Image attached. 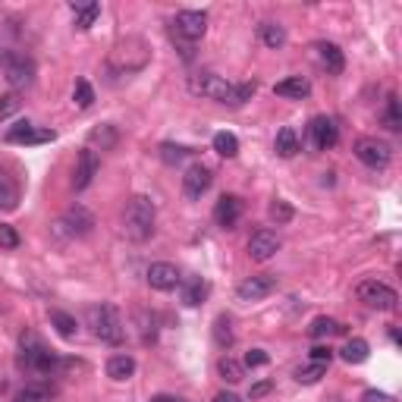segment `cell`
I'll return each instance as SVG.
<instances>
[{
	"label": "cell",
	"mask_w": 402,
	"mask_h": 402,
	"mask_svg": "<svg viewBox=\"0 0 402 402\" xmlns=\"http://www.w3.org/2000/svg\"><path fill=\"white\" fill-rule=\"evenodd\" d=\"M19 368H26L38 377H57L63 371V358L54 349H47L35 330H26L19 336Z\"/></svg>",
	"instance_id": "cell-2"
},
{
	"label": "cell",
	"mask_w": 402,
	"mask_h": 402,
	"mask_svg": "<svg viewBox=\"0 0 402 402\" xmlns=\"http://www.w3.org/2000/svg\"><path fill=\"white\" fill-rule=\"evenodd\" d=\"M214 402H242V399L236 396V393H230V390H220L217 396H214Z\"/></svg>",
	"instance_id": "cell-46"
},
{
	"label": "cell",
	"mask_w": 402,
	"mask_h": 402,
	"mask_svg": "<svg viewBox=\"0 0 402 402\" xmlns=\"http://www.w3.org/2000/svg\"><path fill=\"white\" fill-rule=\"evenodd\" d=\"M217 374L223 377L226 383H239L242 377H246V365H242V361H236V358H230V356H223L217 361Z\"/></svg>",
	"instance_id": "cell-27"
},
{
	"label": "cell",
	"mask_w": 402,
	"mask_h": 402,
	"mask_svg": "<svg viewBox=\"0 0 402 402\" xmlns=\"http://www.w3.org/2000/svg\"><path fill=\"white\" fill-rule=\"evenodd\" d=\"M258 38H261L264 47L277 51V47L286 44V29H283L280 22H261V26H258Z\"/></svg>",
	"instance_id": "cell-23"
},
{
	"label": "cell",
	"mask_w": 402,
	"mask_h": 402,
	"mask_svg": "<svg viewBox=\"0 0 402 402\" xmlns=\"http://www.w3.org/2000/svg\"><path fill=\"white\" fill-rule=\"evenodd\" d=\"M0 248H6V251L19 248V233L10 223H0Z\"/></svg>",
	"instance_id": "cell-38"
},
{
	"label": "cell",
	"mask_w": 402,
	"mask_h": 402,
	"mask_svg": "<svg viewBox=\"0 0 402 402\" xmlns=\"http://www.w3.org/2000/svg\"><path fill=\"white\" fill-rule=\"evenodd\" d=\"M271 293H277V277L273 273H251L236 286V296L239 302H261Z\"/></svg>",
	"instance_id": "cell-9"
},
{
	"label": "cell",
	"mask_w": 402,
	"mask_h": 402,
	"mask_svg": "<svg viewBox=\"0 0 402 402\" xmlns=\"http://www.w3.org/2000/svg\"><path fill=\"white\" fill-rule=\"evenodd\" d=\"M267 214H271V220H273L277 226H283V223H289V220H293V208H289V204L283 201V199H277V201L271 204V208H267Z\"/></svg>",
	"instance_id": "cell-36"
},
{
	"label": "cell",
	"mask_w": 402,
	"mask_h": 402,
	"mask_svg": "<svg viewBox=\"0 0 402 402\" xmlns=\"http://www.w3.org/2000/svg\"><path fill=\"white\" fill-rule=\"evenodd\" d=\"M4 79L10 82V89H29L31 82H35V63L29 57H22V54H16V57L4 66Z\"/></svg>",
	"instance_id": "cell-11"
},
{
	"label": "cell",
	"mask_w": 402,
	"mask_h": 402,
	"mask_svg": "<svg viewBox=\"0 0 402 402\" xmlns=\"http://www.w3.org/2000/svg\"><path fill=\"white\" fill-rule=\"evenodd\" d=\"M16 110H19V94H16V91L4 94V98H0V120H6V116H13Z\"/></svg>",
	"instance_id": "cell-39"
},
{
	"label": "cell",
	"mask_w": 402,
	"mask_h": 402,
	"mask_svg": "<svg viewBox=\"0 0 402 402\" xmlns=\"http://www.w3.org/2000/svg\"><path fill=\"white\" fill-rule=\"evenodd\" d=\"M173 31H176L183 41L195 44L204 38V31H208V13L201 10H179L176 19H173Z\"/></svg>",
	"instance_id": "cell-8"
},
{
	"label": "cell",
	"mask_w": 402,
	"mask_h": 402,
	"mask_svg": "<svg viewBox=\"0 0 402 402\" xmlns=\"http://www.w3.org/2000/svg\"><path fill=\"white\" fill-rule=\"evenodd\" d=\"M361 402H396L390 393H381V390H365L361 393Z\"/></svg>",
	"instance_id": "cell-44"
},
{
	"label": "cell",
	"mask_w": 402,
	"mask_h": 402,
	"mask_svg": "<svg viewBox=\"0 0 402 402\" xmlns=\"http://www.w3.org/2000/svg\"><path fill=\"white\" fill-rule=\"evenodd\" d=\"M273 148H277L280 157H296L298 151H302V145H298V136L293 126H283V129L277 132V141H273Z\"/></svg>",
	"instance_id": "cell-25"
},
{
	"label": "cell",
	"mask_w": 402,
	"mask_h": 402,
	"mask_svg": "<svg viewBox=\"0 0 402 402\" xmlns=\"http://www.w3.org/2000/svg\"><path fill=\"white\" fill-rule=\"evenodd\" d=\"M19 208V186L6 170H0V211H16Z\"/></svg>",
	"instance_id": "cell-21"
},
{
	"label": "cell",
	"mask_w": 402,
	"mask_h": 402,
	"mask_svg": "<svg viewBox=\"0 0 402 402\" xmlns=\"http://www.w3.org/2000/svg\"><path fill=\"white\" fill-rule=\"evenodd\" d=\"M13 402H54V390L44 387V383H31V387L16 393Z\"/></svg>",
	"instance_id": "cell-28"
},
{
	"label": "cell",
	"mask_w": 402,
	"mask_h": 402,
	"mask_svg": "<svg viewBox=\"0 0 402 402\" xmlns=\"http://www.w3.org/2000/svg\"><path fill=\"white\" fill-rule=\"evenodd\" d=\"M214 151L220 157H236L239 154V139H236L233 132H217L214 136Z\"/></svg>",
	"instance_id": "cell-33"
},
{
	"label": "cell",
	"mask_w": 402,
	"mask_h": 402,
	"mask_svg": "<svg viewBox=\"0 0 402 402\" xmlns=\"http://www.w3.org/2000/svg\"><path fill=\"white\" fill-rule=\"evenodd\" d=\"M314 51H318V60L327 66V73L340 76L343 69H346V57H343V51H340L336 44H330V41H318V44H314Z\"/></svg>",
	"instance_id": "cell-19"
},
{
	"label": "cell",
	"mask_w": 402,
	"mask_h": 402,
	"mask_svg": "<svg viewBox=\"0 0 402 402\" xmlns=\"http://www.w3.org/2000/svg\"><path fill=\"white\" fill-rule=\"evenodd\" d=\"M154 223H157V208L148 195H136L129 199L123 211V233L129 242H148L154 236Z\"/></svg>",
	"instance_id": "cell-4"
},
{
	"label": "cell",
	"mask_w": 402,
	"mask_h": 402,
	"mask_svg": "<svg viewBox=\"0 0 402 402\" xmlns=\"http://www.w3.org/2000/svg\"><path fill=\"white\" fill-rule=\"evenodd\" d=\"M383 126H387L390 132L402 129V110H399V98H396V94H390V98H387V107H383Z\"/></svg>",
	"instance_id": "cell-32"
},
{
	"label": "cell",
	"mask_w": 402,
	"mask_h": 402,
	"mask_svg": "<svg viewBox=\"0 0 402 402\" xmlns=\"http://www.w3.org/2000/svg\"><path fill=\"white\" fill-rule=\"evenodd\" d=\"M120 145V132H116V126H94V129L89 132V148L94 151V148H101V151H114V148Z\"/></svg>",
	"instance_id": "cell-18"
},
{
	"label": "cell",
	"mask_w": 402,
	"mask_h": 402,
	"mask_svg": "<svg viewBox=\"0 0 402 402\" xmlns=\"http://www.w3.org/2000/svg\"><path fill=\"white\" fill-rule=\"evenodd\" d=\"M145 277H148V286L157 289V293H170V289H176L179 283H183L176 264H167V261H154L151 267H148Z\"/></svg>",
	"instance_id": "cell-12"
},
{
	"label": "cell",
	"mask_w": 402,
	"mask_h": 402,
	"mask_svg": "<svg viewBox=\"0 0 402 402\" xmlns=\"http://www.w3.org/2000/svg\"><path fill=\"white\" fill-rule=\"evenodd\" d=\"M330 358H333V349H330V346H314L311 349V361H318V365H330Z\"/></svg>",
	"instance_id": "cell-43"
},
{
	"label": "cell",
	"mask_w": 402,
	"mask_h": 402,
	"mask_svg": "<svg viewBox=\"0 0 402 402\" xmlns=\"http://www.w3.org/2000/svg\"><path fill=\"white\" fill-rule=\"evenodd\" d=\"M189 91L195 98H208V101H217V104H226V107H242L255 94V82L233 85L217 73H195V76H189Z\"/></svg>",
	"instance_id": "cell-1"
},
{
	"label": "cell",
	"mask_w": 402,
	"mask_h": 402,
	"mask_svg": "<svg viewBox=\"0 0 402 402\" xmlns=\"http://www.w3.org/2000/svg\"><path fill=\"white\" fill-rule=\"evenodd\" d=\"M73 101H76V107H82V110H89L94 104V89L89 85V79H79V82H76Z\"/></svg>",
	"instance_id": "cell-34"
},
{
	"label": "cell",
	"mask_w": 402,
	"mask_h": 402,
	"mask_svg": "<svg viewBox=\"0 0 402 402\" xmlns=\"http://www.w3.org/2000/svg\"><path fill=\"white\" fill-rule=\"evenodd\" d=\"M136 374V358L120 352V356H110L107 358V377L110 381H129Z\"/></svg>",
	"instance_id": "cell-20"
},
{
	"label": "cell",
	"mask_w": 402,
	"mask_h": 402,
	"mask_svg": "<svg viewBox=\"0 0 402 402\" xmlns=\"http://www.w3.org/2000/svg\"><path fill=\"white\" fill-rule=\"evenodd\" d=\"M239 217H242V199H236V195H220V201H217V208H214L217 226L233 230V226L239 223Z\"/></svg>",
	"instance_id": "cell-16"
},
{
	"label": "cell",
	"mask_w": 402,
	"mask_h": 402,
	"mask_svg": "<svg viewBox=\"0 0 402 402\" xmlns=\"http://www.w3.org/2000/svg\"><path fill=\"white\" fill-rule=\"evenodd\" d=\"M94 230V214L85 204H69L54 223V236L57 239H85Z\"/></svg>",
	"instance_id": "cell-5"
},
{
	"label": "cell",
	"mask_w": 402,
	"mask_h": 402,
	"mask_svg": "<svg viewBox=\"0 0 402 402\" xmlns=\"http://www.w3.org/2000/svg\"><path fill=\"white\" fill-rule=\"evenodd\" d=\"M308 139L318 151H330L340 141V126H336V120H330V116H314L308 123Z\"/></svg>",
	"instance_id": "cell-10"
},
{
	"label": "cell",
	"mask_w": 402,
	"mask_h": 402,
	"mask_svg": "<svg viewBox=\"0 0 402 402\" xmlns=\"http://www.w3.org/2000/svg\"><path fill=\"white\" fill-rule=\"evenodd\" d=\"M151 402H186V399H176V396H154Z\"/></svg>",
	"instance_id": "cell-47"
},
{
	"label": "cell",
	"mask_w": 402,
	"mask_h": 402,
	"mask_svg": "<svg viewBox=\"0 0 402 402\" xmlns=\"http://www.w3.org/2000/svg\"><path fill=\"white\" fill-rule=\"evenodd\" d=\"M340 356H343L346 365H361V361H368V356H371V346L361 340V336H352V340H346Z\"/></svg>",
	"instance_id": "cell-22"
},
{
	"label": "cell",
	"mask_w": 402,
	"mask_h": 402,
	"mask_svg": "<svg viewBox=\"0 0 402 402\" xmlns=\"http://www.w3.org/2000/svg\"><path fill=\"white\" fill-rule=\"evenodd\" d=\"M51 324L54 327H57V333L63 336V340H73V336H76V318H73V314H66V311H57V308H54L51 311Z\"/></svg>",
	"instance_id": "cell-30"
},
{
	"label": "cell",
	"mask_w": 402,
	"mask_h": 402,
	"mask_svg": "<svg viewBox=\"0 0 402 402\" xmlns=\"http://www.w3.org/2000/svg\"><path fill=\"white\" fill-rule=\"evenodd\" d=\"M352 151H356L358 161L371 170H383V167H390V161H393V148L383 139H374V136L358 139Z\"/></svg>",
	"instance_id": "cell-7"
},
{
	"label": "cell",
	"mask_w": 402,
	"mask_h": 402,
	"mask_svg": "<svg viewBox=\"0 0 402 402\" xmlns=\"http://www.w3.org/2000/svg\"><path fill=\"white\" fill-rule=\"evenodd\" d=\"M271 390H273V383H271V381H258L255 387L248 390V396H251V399H261V396H267Z\"/></svg>",
	"instance_id": "cell-45"
},
{
	"label": "cell",
	"mask_w": 402,
	"mask_h": 402,
	"mask_svg": "<svg viewBox=\"0 0 402 402\" xmlns=\"http://www.w3.org/2000/svg\"><path fill=\"white\" fill-rule=\"evenodd\" d=\"M57 132L54 129H31V136L26 139V145H44V141H54Z\"/></svg>",
	"instance_id": "cell-42"
},
{
	"label": "cell",
	"mask_w": 402,
	"mask_h": 402,
	"mask_svg": "<svg viewBox=\"0 0 402 402\" xmlns=\"http://www.w3.org/2000/svg\"><path fill=\"white\" fill-rule=\"evenodd\" d=\"M277 251H280V236L271 233V230H258V233L248 239V255H251V261H271Z\"/></svg>",
	"instance_id": "cell-15"
},
{
	"label": "cell",
	"mask_w": 402,
	"mask_h": 402,
	"mask_svg": "<svg viewBox=\"0 0 402 402\" xmlns=\"http://www.w3.org/2000/svg\"><path fill=\"white\" fill-rule=\"evenodd\" d=\"M85 324L91 327V336L107 346H123L126 340V324L123 314L114 308L110 302H94L85 308Z\"/></svg>",
	"instance_id": "cell-3"
},
{
	"label": "cell",
	"mask_w": 402,
	"mask_h": 402,
	"mask_svg": "<svg viewBox=\"0 0 402 402\" xmlns=\"http://www.w3.org/2000/svg\"><path fill=\"white\" fill-rule=\"evenodd\" d=\"M186 154H189V148H183V145H161V157L167 164H179Z\"/></svg>",
	"instance_id": "cell-40"
},
{
	"label": "cell",
	"mask_w": 402,
	"mask_h": 402,
	"mask_svg": "<svg viewBox=\"0 0 402 402\" xmlns=\"http://www.w3.org/2000/svg\"><path fill=\"white\" fill-rule=\"evenodd\" d=\"M208 298V283H204L201 277H192L183 283V305H189V308H199V305Z\"/></svg>",
	"instance_id": "cell-24"
},
{
	"label": "cell",
	"mask_w": 402,
	"mask_h": 402,
	"mask_svg": "<svg viewBox=\"0 0 402 402\" xmlns=\"http://www.w3.org/2000/svg\"><path fill=\"white\" fill-rule=\"evenodd\" d=\"M236 340V330H233V318L230 314H217L214 318V343L220 349H230Z\"/></svg>",
	"instance_id": "cell-26"
},
{
	"label": "cell",
	"mask_w": 402,
	"mask_h": 402,
	"mask_svg": "<svg viewBox=\"0 0 402 402\" xmlns=\"http://www.w3.org/2000/svg\"><path fill=\"white\" fill-rule=\"evenodd\" d=\"M356 296H358V302H365L368 308H377V311H396L399 308L396 289L387 286L383 280H361Z\"/></svg>",
	"instance_id": "cell-6"
},
{
	"label": "cell",
	"mask_w": 402,
	"mask_h": 402,
	"mask_svg": "<svg viewBox=\"0 0 402 402\" xmlns=\"http://www.w3.org/2000/svg\"><path fill=\"white\" fill-rule=\"evenodd\" d=\"M271 361V356H267L264 349H248L246 352V368H261V365H267Z\"/></svg>",
	"instance_id": "cell-41"
},
{
	"label": "cell",
	"mask_w": 402,
	"mask_h": 402,
	"mask_svg": "<svg viewBox=\"0 0 402 402\" xmlns=\"http://www.w3.org/2000/svg\"><path fill=\"white\" fill-rule=\"evenodd\" d=\"M31 129H35V126H31L29 120L16 123L13 129H6V141H10V145H26V139L31 136Z\"/></svg>",
	"instance_id": "cell-37"
},
{
	"label": "cell",
	"mask_w": 402,
	"mask_h": 402,
	"mask_svg": "<svg viewBox=\"0 0 402 402\" xmlns=\"http://www.w3.org/2000/svg\"><path fill=\"white\" fill-rule=\"evenodd\" d=\"M211 183H214V173L204 167V164H192L183 176V192L189 195V199H201V195L211 189Z\"/></svg>",
	"instance_id": "cell-14"
},
{
	"label": "cell",
	"mask_w": 402,
	"mask_h": 402,
	"mask_svg": "<svg viewBox=\"0 0 402 402\" xmlns=\"http://www.w3.org/2000/svg\"><path fill=\"white\" fill-rule=\"evenodd\" d=\"M324 374H327V365H318V361H311V365H305V368H296L298 383H318Z\"/></svg>",
	"instance_id": "cell-35"
},
{
	"label": "cell",
	"mask_w": 402,
	"mask_h": 402,
	"mask_svg": "<svg viewBox=\"0 0 402 402\" xmlns=\"http://www.w3.org/2000/svg\"><path fill=\"white\" fill-rule=\"evenodd\" d=\"M273 94H280V98H293V101H302L311 94V82L305 76H289L283 79V82L273 85Z\"/></svg>",
	"instance_id": "cell-17"
},
{
	"label": "cell",
	"mask_w": 402,
	"mask_h": 402,
	"mask_svg": "<svg viewBox=\"0 0 402 402\" xmlns=\"http://www.w3.org/2000/svg\"><path fill=\"white\" fill-rule=\"evenodd\" d=\"M330 333H346V327L336 324L333 318H314L311 321V327H308L311 340H324V336H330Z\"/></svg>",
	"instance_id": "cell-29"
},
{
	"label": "cell",
	"mask_w": 402,
	"mask_h": 402,
	"mask_svg": "<svg viewBox=\"0 0 402 402\" xmlns=\"http://www.w3.org/2000/svg\"><path fill=\"white\" fill-rule=\"evenodd\" d=\"M73 13H76V26L79 29H91L94 19L101 16V6L98 4H73Z\"/></svg>",
	"instance_id": "cell-31"
},
{
	"label": "cell",
	"mask_w": 402,
	"mask_h": 402,
	"mask_svg": "<svg viewBox=\"0 0 402 402\" xmlns=\"http://www.w3.org/2000/svg\"><path fill=\"white\" fill-rule=\"evenodd\" d=\"M98 170H101L98 154H94L91 148H82V151H79V157H76V173H73V186H76V192L89 189V186H91V179L98 176Z\"/></svg>",
	"instance_id": "cell-13"
}]
</instances>
